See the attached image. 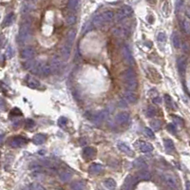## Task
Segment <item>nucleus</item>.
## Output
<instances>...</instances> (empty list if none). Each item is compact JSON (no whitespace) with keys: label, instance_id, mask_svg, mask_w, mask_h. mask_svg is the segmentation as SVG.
Returning <instances> with one entry per match:
<instances>
[{"label":"nucleus","instance_id":"obj_1","mask_svg":"<svg viewBox=\"0 0 190 190\" xmlns=\"http://www.w3.org/2000/svg\"><path fill=\"white\" fill-rule=\"evenodd\" d=\"M123 79L124 81V84H126V87L130 91H134L138 87L136 72L133 68H127L124 71Z\"/></svg>","mask_w":190,"mask_h":190},{"label":"nucleus","instance_id":"obj_2","mask_svg":"<svg viewBox=\"0 0 190 190\" xmlns=\"http://www.w3.org/2000/svg\"><path fill=\"white\" fill-rule=\"evenodd\" d=\"M31 23L29 22H24L21 25L20 29H19L18 33V42L21 44H24L28 42L31 38Z\"/></svg>","mask_w":190,"mask_h":190},{"label":"nucleus","instance_id":"obj_3","mask_svg":"<svg viewBox=\"0 0 190 190\" xmlns=\"http://www.w3.org/2000/svg\"><path fill=\"white\" fill-rule=\"evenodd\" d=\"M132 14V8L129 7V6H123L119 11H118L117 14H116V19L118 21L123 20V19L128 17V16Z\"/></svg>","mask_w":190,"mask_h":190},{"label":"nucleus","instance_id":"obj_4","mask_svg":"<svg viewBox=\"0 0 190 190\" xmlns=\"http://www.w3.org/2000/svg\"><path fill=\"white\" fill-rule=\"evenodd\" d=\"M28 143V140L25 137L22 136H15L10 141V146L12 147H22Z\"/></svg>","mask_w":190,"mask_h":190},{"label":"nucleus","instance_id":"obj_5","mask_svg":"<svg viewBox=\"0 0 190 190\" xmlns=\"http://www.w3.org/2000/svg\"><path fill=\"white\" fill-rule=\"evenodd\" d=\"M61 65H62V59L60 56H58V55H55L51 58V62L49 63V66L51 68V73L52 72H55V71H57L59 68H61Z\"/></svg>","mask_w":190,"mask_h":190},{"label":"nucleus","instance_id":"obj_6","mask_svg":"<svg viewBox=\"0 0 190 190\" xmlns=\"http://www.w3.org/2000/svg\"><path fill=\"white\" fill-rule=\"evenodd\" d=\"M122 55H123V59L124 61V63L126 65H132L133 64V58L131 55V52H130L129 48L127 46H124L122 49Z\"/></svg>","mask_w":190,"mask_h":190},{"label":"nucleus","instance_id":"obj_7","mask_svg":"<svg viewBox=\"0 0 190 190\" xmlns=\"http://www.w3.org/2000/svg\"><path fill=\"white\" fill-rule=\"evenodd\" d=\"M163 181L165 182L166 185H167L171 189L175 190V189H177V187H178V183H177V181H176L174 176H172L170 174L163 175Z\"/></svg>","mask_w":190,"mask_h":190},{"label":"nucleus","instance_id":"obj_8","mask_svg":"<svg viewBox=\"0 0 190 190\" xmlns=\"http://www.w3.org/2000/svg\"><path fill=\"white\" fill-rule=\"evenodd\" d=\"M107 114H109V111H107V109L101 110L100 112H98V113L95 114V115H93L92 121H93L95 124H100V123H102L103 121L107 118Z\"/></svg>","mask_w":190,"mask_h":190},{"label":"nucleus","instance_id":"obj_9","mask_svg":"<svg viewBox=\"0 0 190 190\" xmlns=\"http://www.w3.org/2000/svg\"><path fill=\"white\" fill-rule=\"evenodd\" d=\"M35 56V51L33 48L29 47V48H25L23 49L21 51V57L24 59H33V57Z\"/></svg>","mask_w":190,"mask_h":190},{"label":"nucleus","instance_id":"obj_10","mask_svg":"<svg viewBox=\"0 0 190 190\" xmlns=\"http://www.w3.org/2000/svg\"><path fill=\"white\" fill-rule=\"evenodd\" d=\"M137 180L134 178L133 176L131 175H128L126 178L124 182V185H123V187H122V190H131L132 186L134 185V183L136 182Z\"/></svg>","mask_w":190,"mask_h":190},{"label":"nucleus","instance_id":"obj_11","mask_svg":"<svg viewBox=\"0 0 190 190\" xmlns=\"http://www.w3.org/2000/svg\"><path fill=\"white\" fill-rule=\"evenodd\" d=\"M129 120V113L126 111H123V112L118 113L116 115V122L119 124H126Z\"/></svg>","mask_w":190,"mask_h":190},{"label":"nucleus","instance_id":"obj_12","mask_svg":"<svg viewBox=\"0 0 190 190\" xmlns=\"http://www.w3.org/2000/svg\"><path fill=\"white\" fill-rule=\"evenodd\" d=\"M112 32H113V34L115 35V36L124 37V36H126V35L129 33V31L126 27H123V26H121V27H116L115 29H113Z\"/></svg>","mask_w":190,"mask_h":190},{"label":"nucleus","instance_id":"obj_13","mask_svg":"<svg viewBox=\"0 0 190 190\" xmlns=\"http://www.w3.org/2000/svg\"><path fill=\"white\" fill-rule=\"evenodd\" d=\"M124 100L129 104H135L137 101H138L137 95L134 93L133 91H130V90H127L124 93Z\"/></svg>","mask_w":190,"mask_h":190},{"label":"nucleus","instance_id":"obj_14","mask_svg":"<svg viewBox=\"0 0 190 190\" xmlns=\"http://www.w3.org/2000/svg\"><path fill=\"white\" fill-rule=\"evenodd\" d=\"M71 177H72V173H71L70 170L63 169L59 172V179L64 182L70 181V180L71 179Z\"/></svg>","mask_w":190,"mask_h":190},{"label":"nucleus","instance_id":"obj_15","mask_svg":"<svg viewBox=\"0 0 190 190\" xmlns=\"http://www.w3.org/2000/svg\"><path fill=\"white\" fill-rule=\"evenodd\" d=\"M185 66H186V59H185V56L179 57L178 60H177V68H178V70L181 73L185 72Z\"/></svg>","mask_w":190,"mask_h":190},{"label":"nucleus","instance_id":"obj_16","mask_svg":"<svg viewBox=\"0 0 190 190\" xmlns=\"http://www.w3.org/2000/svg\"><path fill=\"white\" fill-rule=\"evenodd\" d=\"M118 148H119L122 152L126 153V155H128V156H133V154H134V152L130 149V147L124 143H118Z\"/></svg>","mask_w":190,"mask_h":190},{"label":"nucleus","instance_id":"obj_17","mask_svg":"<svg viewBox=\"0 0 190 190\" xmlns=\"http://www.w3.org/2000/svg\"><path fill=\"white\" fill-rule=\"evenodd\" d=\"M44 65H45V63H43V62H36L35 66L31 70V72L35 74V75H41L42 70H43V68H44Z\"/></svg>","mask_w":190,"mask_h":190},{"label":"nucleus","instance_id":"obj_18","mask_svg":"<svg viewBox=\"0 0 190 190\" xmlns=\"http://www.w3.org/2000/svg\"><path fill=\"white\" fill-rule=\"evenodd\" d=\"M26 82H27V85L31 88H38L41 86L40 82L38 80H36L35 78H32L31 76H28L27 79H26Z\"/></svg>","mask_w":190,"mask_h":190},{"label":"nucleus","instance_id":"obj_19","mask_svg":"<svg viewBox=\"0 0 190 190\" xmlns=\"http://www.w3.org/2000/svg\"><path fill=\"white\" fill-rule=\"evenodd\" d=\"M75 36H76V33H75V31L71 29L68 32V35H67V42H66V46L68 48H71L72 46L73 42L75 40Z\"/></svg>","mask_w":190,"mask_h":190},{"label":"nucleus","instance_id":"obj_20","mask_svg":"<svg viewBox=\"0 0 190 190\" xmlns=\"http://www.w3.org/2000/svg\"><path fill=\"white\" fill-rule=\"evenodd\" d=\"M139 147L140 149L142 150L144 153H147V152H150L153 150V146L151 144L147 143V142H139Z\"/></svg>","mask_w":190,"mask_h":190},{"label":"nucleus","instance_id":"obj_21","mask_svg":"<svg viewBox=\"0 0 190 190\" xmlns=\"http://www.w3.org/2000/svg\"><path fill=\"white\" fill-rule=\"evenodd\" d=\"M151 175H150V173L148 170L146 169H141L140 171L137 173V178L136 180H149Z\"/></svg>","mask_w":190,"mask_h":190},{"label":"nucleus","instance_id":"obj_22","mask_svg":"<svg viewBox=\"0 0 190 190\" xmlns=\"http://www.w3.org/2000/svg\"><path fill=\"white\" fill-rule=\"evenodd\" d=\"M46 139H47V137H46L44 134H36V135L33 136V138H32V142H33V144H35V145H38L40 146L42 145V144H44L46 142Z\"/></svg>","mask_w":190,"mask_h":190},{"label":"nucleus","instance_id":"obj_23","mask_svg":"<svg viewBox=\"0 0 190 190\" xmlns=\"http://www.w3.org/2000/svg\"><path fill=\"white\" fill-rule=\"evenodd\" d=\"M103 165H99V163H92L90 168H88V170H90V173H91V174H98V173L102 172L103 171Z\"/></svg>","mask_w":190,"mask_h":190},{"label":"nucleus","instance_id":"obj_24","mask_svg":"<svg viewBox=\"0 0 190 190\" xmlns=\"http://www.w3.org/2000/svg\"><path fill=\"white\" fill-rule=\"evenodd\" d=\"M104 185H105V186H106L107 189H109V190H114V189L116 188V186H117L116 182L114 181L113 179H111V178H109V179L105 180Z\"/></svg>","mask_w":190,"mask_h":190},{"label":"nucleus","instance_id":"obj_25","mask_svg":"<svg viewBox=\"0 0 190 190\" xmlns=\"http://www.w3.org/2000/svg\"><path fill=\"white\" fill-rule=\"evenodd\" d=\"M134 166L138 169H146L147 167V165L145 160L142 158H139L134 162Z\"/></svg>","mask_w":190,"mask_h":190},{"label":"nucleus","instance_id":"obj_26","mask_svg":"<svg viewBox=\"0 0 190 190\" xmlns=\"http://www.w3.org/2000/svg\"><path fill=\"white\" fill-rule=\"evenodd\" d=\"M101 15H102L104 22H110V21H112L113 18H114V14L111 11L104 12Z\"/></svg>","mask_w":190,"mask_h":190},{"label":"nucleus","instance_id":"obj_27","mask_svg":"<svg viewBox=\"0 0 190 190\" xmlns=\"http://www.w3.org/2000/svg\"><path fill=\"white\" fill-rule=\"evenodd\" d=\"M14 20V14L11 12L7 16L5 17L4 21H3V27H8V26H11L12 24V22Z\"/></svg>","mask_w":190,"mask_h":190},{"label":"nucleus","instance_id":"obj_28","mask_svg":"<svg viewBox=\"0 0 190 190\" xmlns=\"http://www.w3.org/2000/svg\"><path fill=\"white\" fill-rule=\"evenodd\" d=\"M70 48H68L65 45L64 47L61 49V58L63 59V60H67V59L70 57Z\"/></svg>","mask_w":190,"mask_h":190},{"label":"nucleus","instance_id":"obj_29","mask_svg":"<svg viewBox=\"0 0 190 190\" xmlns=\"http://www.w3.org/2000/svg\"><path fill=\"white\" fill-rule=\"evenodd\" d=\"M172 44H173V46H174L175 49H180V47H181L180 36H179L178 33H176V32H174V33L172 34Z\"/></svg>","mask_w":190,"mask_h":190},{"label":"nucleus","instance_id":"obj_30","mask_svg":"<svg viewBox=\"0 0 190 190\" xmlns=\"http://www.w3.org/2000/svg\"><path fill=\"white\" fill-rule=\"evenodd\" d=\"M34 6L31 4V2H28L26 1L24 4L22 5V8H21V12H23V14H27V12H31L32 9H33Z\"/></svg>","mask_w":190,"mask_h":190},{"label":"nucleus","instance_id":"obj_31","mask_svg":"<svg viewBox=\"0 0 190 190\" xmlns=\"http://www.w3.org/2000/svg\"><path fill=\"white\" fill-rule=\"evenodd\" d=\"M92 23H93V26L94 27H101V26H103V24H104V20H103V18H102V15L101 14H99V15H96L95 17L93 18V21H92Z\"/></svg>","mask_w":190,"mask_h":190},{"label":"nucleus","instance_id":"obj_32","mask_svg":"<svg viewBox=\"0 0 190 190\" xmlns=\"http://www.w3.org/2000/svg\"><path fill=\"white\" fill-rule=\"evenodd\" d=\"M163 145H165V149L168 150V151H172V150H174V148H175L174 143H173L170 139L163 140Z\"/></svg>","mask_w":190,"mask_h":190},{"label":"nucleus","instance_id":"obj_33","mask_svg":"<svg viewBox=\"0 0 190 190\" xmlns=\"http://www.w3.org/2000/svg\"><path fill=\"white\" fill-rule=\"evenodd\" d=\"M35 64H36V61L34 60V59H29L27 62H25L24 64H23V68H26V70H31L32 68L35 66Z\"/></svg>","mask_w":190,"mask_h":190},{"label":"nucleus","instance_id":"obj_34","mask_svg":"<svg viewBox=\"0 0 190 190\" xmlns=\"http://www.w3.org/2000/svg\"><path fill=\"white\" fill-rule=\"evenodd\" d=\"M71 189L72 190H84L85 185L83 182H74L71 183Z\"/></svg>","mask_w":190,"mask_h":190},{"label":"nucleus","instance_id":"obj_35","mask_svg":"<svg viewBox=\"0 0 190 190\" xmlns=\"http://www.w3.org/2000/svg\"><path fill=\"white\" fill-rule=\"evenodd\" d=\"M156 113H157V110H156V109L153 106H149L148 107H147V109H146V116L148 117V118L154 117V116L156 115Z\"/></svg>","mask_w":190,"mask_h":190},{"label":"nucleus","instance_id":"obj_36","mask_svg":"<svg viewBox=\"0 0 190 190\" xmlns=\"http://www.w3.org/2000/svg\"><path fill=\"white\" fill-rule=\"evenodd\" d=\"M83 153L86 157H91V156H93V154H94V149L91 148L90 146H87L84 148Z\"/></svg>","mask_w":190,"mask_h":190},{"label":"nucleus","instance_id":"obj_37","mask_svg":"<svg viewBox=\"0 0 190 190\" xmlns=\"http://www.w3.org/2000/svg\"><path fill=\"white\" fill-rule=\"evenodd\" d=\"M78 3H79V0H70L68 4V7L70 10H71V11H74V10L77 8Z\"/></svg>","mask_w":190,"mask_h":190},{"label":"nucleus","instance_id":"obj_38","mask_svg":"<svg viewBox=\"0 0 190 190\" xmlns=\"http://www.w3.org/2000/svg\"><path fill=\"white\" fill-rule=\"evenodd\" d=\"M150 124H151L152 128H153L154 130H158L160 127H161L162 123H161V121H160V120L155 119V120H153L151 123H150Z\"/></svg>","mask_w":190,"mask_h":190},{"label":"nucleus","instance_id":"obj_39","mask_svg":"<svg viewBox=\"0 0 190 190\" xmlns=\"http://www.w3.org/2000/svg\"><path fill=\"white\" fill-rule=\"evenodd\" d=\"M29 189L31 190H45L43 186H42L40 183H37V182L31 183V186H29Z\"/></svg>","mask_w":190,"mask_h":190},{"label":"nucleus","instance_id":"obj_40","mask_svg":"<svg viewBox=\"0 0 190 190\" xmlns=\"http://www.w3.org/2000/svg\"><path fill=\"white\" fill-rule=\"evenodd\" d=\"M67 24L68 25H73L75 22H76V17H75L74 14H70L67 17Z\"/></svg>","mask_w":190,"mask_h":190},{"label":"nucleus","instance_id":"obj_41","mask_svg":"<svg viewBox=\"0 0 190 190\" xmlns=\"http://www.w3.org/2000/svg\"><path fill=\"white\" fill-rule=\"evenodd\" d=\"M183 3H185L183 0H177L176 1V12H179L182 10V8L183 7Z\"/></svg>","mask_w":190,"mask_h":190},{"label":"nucleus","instance_id":"obj_42","mask_svg":"<svg viewBox=\"0 0 190 190\" xmlns=\"http://www.w3.org/2000/svg\"><path fill=\"white\" fill-rule=\"evenodd\" d=\"M166 128H167V130L170 133H173V134L176 133V126L174 124H168Z\"/></svg>","mask_w":190,"mask_h":190},{"label":"nucleus","instance_id":"obj_43","mask_svg":"<svg viewBox=\"0 0 190 190\" xmlns=\"http://www.w3.org/2000/svg\"><path fill=\"white\" fill-rule=\"evenodd\" d=\"M35 126V123L33 120L31 119H28L27 121H26V127L27 128H32Z\"/></svg>","mask_w":190,"mask_h":190},{"label":"nucleus","instance_id":"obj_44","mask_svg":"<svg viewBox=\"0 0 190 190\" xmlns=\"http://www.w3.org/2000/svg\"><path fill=\"white\" fill-rule=\"evenodd\" d=\"M182 29L186 32V33H189V21H188V20L183 21Z\"/></svg>","mask_w":190,"mask_h":190},{"label":"nucleus","instance_id":"obj_45","mask_svg":"<svg viewBox=\"0 0 190 190\" xmlns=\"http://www.w3.org/2000/svg\"><path fill=\"white\" fill-rule=\"evenodd\" d=\"M6 55H7L8 58H12V55H14V50H12V48L11 46H9L7 51H6Z\"/></svg>","mask_w":190,"mask_h":190},{"label":"nucleus","instance_id":"obj_46","mask_svg":"<svg viewBox=\"0 0 190 190\" xmlns=\"http://www.w3.org/2000/svg\"><path fill=\"white\" fill-rule=\"evenodd\" d=\"M157 38H158V41L160 42H165L166 40V35L165 32H160V33L158 34V36H157Z\"/></svg>","mask_w":190,"mask_h":190},{"label":"nucleus","instance_id":"obj_47","mask_svg":"<svg viewBox=\"0 0 190 190\" xmlns=\"http://www.w3.org/2000/svg\"><path fill=\"white\" fill-rule=\"evenodd\" d=\"M145 133H146V135H147L149 137V138H154V133L152 131V129H150L149 127H146Z\"/></svg>","mask_w":190,"mask_h":190},{"label":"nucleus","instance_id":"obj_48","mask_svg":"<svg viewBox=\"0 0 190 190\" xmlns=\"http://www.w3.org/2000/svg\"><path fill=\"white\" fill-rule=\"evenodd\" d=\"M172 119H173V121H174L176 124H183V120L182 119V118L178 117V116L172 115Z\"/></svg>","mask_w":190,"mask_h":190},{"label":"nucleus","instance_id":"obj_49","mask_svg":"<svg viewBox=\"0 0 190 190\" xmlns=\"http://www.w3.org/2000/svg\"><path fill=\"white\" fill-rule=\"evenodd\" d=\"M68 123V119L66 117H60L58 120V124H60V126H65Z\"/></svg>","mask_w":190,"mask_h":190},{"label":"nucleus","instance_id":"obj_50","mask_svg":"<svg viewBox=\"0 0 190 190\" xmlns=\"http://www.w3.org/2000/svg\"><path fill=\"white\" fill-rule=\"evenodd\" d=\"M6 109V104L4 102V100L0 98V110H4Z\"/></svg>","mask_w":190,"mask_h":190},{"label":"nucleus","instance_id":"obj_51","mask_svg":"<svg viewBox=\"0 0 190 190\" xmlns=\"http://www.w3.org/2000/svg\"><path fill=\"white\" fill-rule=\"evenodd\" d=\"M165 99L166 104L169 105V106H171V105H172V101H171V98H170V96H168V95H165Z\"/></svg>","mask_w":190,"mask_h":190},{"label":"nucleus","instance_id":"obj_52","mask_svg":"<svg viewBox=\"0 0 190 190\" xmlns=\"http://www.w3.org/2000/svg\"><path fill=\"white\" fill-rule=\"evenodd\" d=\"M4 42H5V38H4V36H3L2 34H0V48H1L3 45H4Z\"/></svg>","mask_w":190,"mask_h":190},{"label":"nucleus","instance_id":"obj_53","mask_svg":"<svg viewBox=\"0 0 190 190\" xmlns=\"http://www.w3.org/2000/svg\"><path fill=\"white\" fill-rule=\"evenodd\" d=\"M153 102L155 103V104H161L162 100H161V98H160V97H156V98H154V99H153Z\"/></svg>","mask_w":190,"mask_h":190},{"label":"nucleus","instance_id":"obj_54","mask_svg":"<svg viewBox=\"0 0 190 190\" xmlns=\"http://www.w3.org/2000/svg\"><path fill=\"white\" fill-rule=\"evenodd\" d=\"M185 189H186V190H189V182H186V185H185Z\"/></svg>","mask_w":190,"mask_h":190},{"label":"nucleus","instance_id":"obj_55","mask_svg":"<svg viewBox=\"0 0 190 190\" xmlns=\"http://www.w3.org/2000/svg\"><path fill=\"white\" fill-rule=\"evenodd\" d=\"M3 138H4V136H3V135H0V145H1L2 142H3Z\"/></svg>","mask_w":190,"mask_h":190},{"label":"nucleus","instance_id":"obj_56","mask_svg":"<svg viewBox=\"0 0 190 190\" xmlns=\"http://www.w3.org/2000/svg\"><path fill=\"white\" fill-rule=\"evenodd\" d=\"M22 190H31L29 189V186H25V187H23Z\"/></svg>","mask_w":190,"mask_h":190},{"label":"nucleus","instance_id":"obj_57","mask_svg":"<svg viewBox=\"0 0 190 190\" xmlns=\"http://www.w3.org/2000/svg\"><path fill=\"white\" fill-rule=\"evenodd\" d=\"M155 1L156 0H148V2H150V3H155Z\"/></svg>","mask_w":190,"mask_h":190},{"label":"nucleus","instance_id":"obj_58","mask_svg":"<svg viewBox=\"0 0 190 190\" xmlns=\"http://www.w3.org/2000/svg\"><path fill=\"white\" fill-rule=\"evenodd\" d=\"M91 1H92V0H91Z\"/></svg>","mask_w":190,"mask_h":190}]
</instances>
